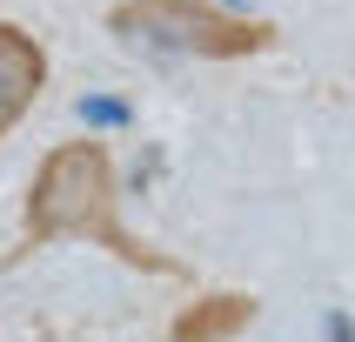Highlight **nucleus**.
Returning <instances> with one entry per match:
<instances>
[{"label": "nucleus", "instance_id": "nucleus-1", "mask_svg": "<svg viewBox=\"0 0 355 342\" xmlns=\"http://www.w3.org/2000/svg\"><path fill=\"white\" fill-rule=\"evenodd\" d=\"M114 155L87 141H60L54 155L40 161L34 188H27V221H20V248H47V241H101L114 262L141 268V275H181L175 255L148 248L141 235L121 228L114 208Z\"/></svg>", "mask_w": 355, "mask_h": 342}, {"label": "nucleus", "instance_id": "nucleus-3", "mask_svg": "<svg viewBox=\"0 0 355 342\" xmlns=\"http://www.w3.org/2000/svg\"><path fill=\"white\" fill-rule=\"evenodd\" d=\"M40 87H47V47L27 27L0 20V135L40 101Z\"/></svg>", "mask_w": 355, "mask_h": 342}, {"label": "nucleus", "instance_id": "nucleus-2", "mask_svg": "<svg viewBox=\"0 0 355 342\" xmlns=\"http://www.w3.org/2000/svg\"><path fill=\"white\" fill-rule=\"evenodd\" d=\"M121 40H148V47H175V54H208V60H241L275 47V20H235L208 7V0H121L107 14Z\"/></svg>", "mask_w": 355, "mask_h": 342}, {"label": "nucleus", "instance_id": "nucleus-4", "mask_svg": "<svg viewBox=\"0 0 355 342\" xmlns=\"http://www.w3.org/2000/svg\"><path fill=\"white\" fill-rule=\"evenodd\" d=\"M248 322H255V302L248 296H208V302H195V309L175 316L168 342H228V336H241Z\"/></svg>", "mask_w": 355, "mask_h": 342}]
</instances>
